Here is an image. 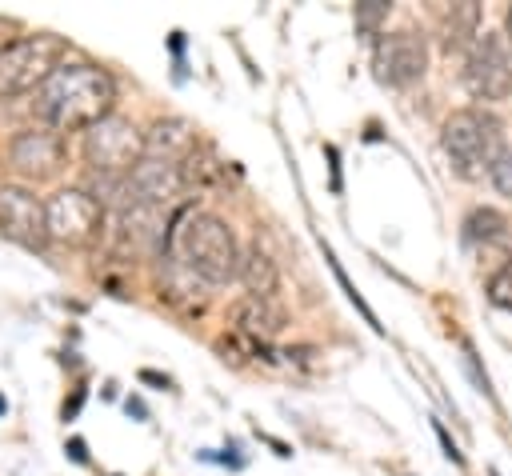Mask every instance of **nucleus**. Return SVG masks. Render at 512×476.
Here are the masks:
<instances>
[{"label":"nucleus","instance_id":"7","mask_svg":"<svg viewBox=\"0 0 512 476\" xmlns=\"http://www.w3.org/2000/svg\"><path fill=\"white\" fill-rule=\"evenodd\" d=\"M48 236L72 248H88L104 236V204L88 188H60L48 196Z\"/></svg>","mask_w":512,"mask_h":476},{"label":"nucleus","instance_id":"23","mask_svg":"<svg viewBox=\"0 0 512 476\" xmlns=\"http://www.w3.org/2000/svg\"><path fill=\"white\" fill-rule=\"evenodd\" d=\"M432 428H436V440H440V448H444V456H448L452 464H464V452H460V448L452 444V436L444 432V424H432Z\"/></svg>","mask_w":512,"mask_h":476},{"label":"nucleus","instance_id":"13","mask_svg":"<svg viewBox=\"0 0 512 476\" xmlns=\"http://www.w3.org/2000/svg\"><path fill=\"white\" fill-rule=\"evenodd\" d=\"M228 320H232V332L264 344V340H276L284 328H288V312L276 296H252L244 292L240 300L228 304Z\"/></svg>","mask_w":512,"mask_h":476},{"label":"nucleus","instance_id":"3","mask_svg":"<svg viewBox=\"0 0 512 476\" xmlns=\"http://www.w3.org/2000/svg\"><path fill=\"white\" fill-rule=\"evenodd\" d=\"M440 144L460 176H480L504 152V124H500V116H492L484 108H456L444 120Z\"/></svg>","mask_w":512,"mask_h":476},{"label":"nucleus","instance_id":"21","mask_svg":"<svg viewBox=\"0 0 512 476\" xmlns=\"http://www.w3.org/2000/svg\"><path fill=\"white\" fill-rule=\"evenodd\" d=\"M488 180H492V188H496L500 196L512 200V148H504V152L496 156V164L488 168Z\"/></svg>","mask_w":512,"mask_h":476},{"label":"nucleus","instance_id":"11","mask_svg":"<svg viewBox=\"0 0 512 476\" xmlns=\"http://www.w3.org/2000/svg\"><path fill=\"white\" fill-rule=\"evenodd\" d=\"M112 244L124 256H152V252L168 248L164 208H144V204L120 208L116 212V228H112Z\"/></svg>","mask_w":512,"mask_h":476},{"label":"nucleus","instance_id":"18","mask_svg":"<svg viewBox=\"0 0 512 476\" xmlns=\"http://www.w3.org/2000/svg\"><path fill=\"white\" fill-rule=\"evenodd\" d=\"M180 176H184V188H216V184H224V164L212 160L208 152H192L180 164Z\"/></svg>","mask_w":512,"mask_h":476},{"label":"nucleus","instance_id":"14","mask_svg":"<svg viewBox=\"0 0 512 476\" xmlns=\"http://www.w3.org/2000/svg\"><path fill=\"white\" fill-rule=\"evenodd\" d=\"M192 152H196V128L180 116H164L144 132V156L184 164Z\"/></svg>","mask_w":512,"mask_h":476},{"label":"nucleus","instance_id":"26","mask_svg":"<svg viewBox=\"0 0 512 476\" xmlns=\"http://www.w3.org/2000/svg\"><path fill=\"white\" fill-rule=\"evenodd\" d=\"M504 36H508V44H512V8L504 12Z\"/></svg>","mask_w":512,"mask_h":476},{"label":"nucleus","instance_id":"9","mask_svg":"<svg viewBox=\"0 0 512 476\" xmlns=\"http://www.w3.org/2000/svg\"><path fill=\"white\" fill-rule=\"evenodd\" d=\"M0 236H8L20 248H48V200H40L36 192L20 188V184H4L0 188Z\"/></svg>","mask_w":512,"mask_h":476},{"label":"nucleus","instance_id":"17","mask_svg":"<svg viewBox=\"0 0 512 476\" xmlns=\"http://www.w3.org/2000/svg\"><path fill=\"white\" fill-rule=\"evenodd\" d=\"M508 236H512L508 216L496 212V208H472V212L464 216V240H468V244L492 248V244H504Z\"/></svg>","mask_w":512,"mask_h":476},{"label":"nucleus","instance_id":"6","mask_svg":"<svg viewBox=\"0 0 512 476\" xmlns=\"http://www.w3.org/2000/svg\"><path fill=\"white\" fill-rule=\"evenodd\" d=\"M460 80L472 100L500 104L512 92V44L504 32H480V40L464 52Z\"/></svg>","mask_w":512,"mask_h":476},{"label":"nucleus","instance_id":"15","mask_svg":"<svg viewBox=\"0 0 512 476\" xmlns=\"http://www.w3.org/2000/svg\"><path fill=\"white\" fill-rule=\"evenodd\" d=\"M480 40V4H448L440 8V48L468 52Z\"/></svg>","mask_w":512,"mask_h":476},{"label":"nucleus","instance_id":"27","mask_svg":"<svg viewBox=\"0 0 512 476\" xmlns=\"http://www.w3.org/2000/svg\"><path fill=\"white\" fill-rule=\"evenodd\" d=\"M488 476H500V472H496V468H492V472H488Z\"/></svg>","mask_w":512,"mask_h":476},{"label":"nucleus","instance_id":"25","mask_svg":"<svg viewBox=\"0 0 512 476\" xmlns=\"http://www.w3.org/2000/svg\"><path fill=\"white\" fill-rule=\"evenodd\" d=\"M68 452H72V460H88V452H84V440H72V444H68Z\"/></svg>","mask_w":512,"mask_h":476},{"label":"nucleus","instance_id":"2","mask_svg":"<svg viewBox=\"0 0 512 476\" xmlns=\"http://www.w3.org/2000/svg\"><path fill=\"white\" fill-rule=\"evenodd\" d=\"M176 252H180V264L220 288V284H232L240 280V260H244V248L232 232L228 220L212 216V212H180V228H176Z\"/></svg>","mask_w":512,"mask_h":476},{"label":"nucleus","instance_id":"20","mask_svg":"<svg viewBox=\"0 0 512 476\" xmlns=\"http://www.w3.org/2000/svg\"><path fill=\"white\" fill-rule=\"evenodd\" d=\"M488 304H496V308H504V312H512V264H504V268H496L492 276H488Z\"/></svg>","mask_w":512,"mask_h":476},{"label":"nucleus","instance_id":"10","mask_svg":"<svg viewBox=\"0 0 512 476\" xmlns=\"http://www.w3.org/2000/svg\"><path fill=\"white\" fill-rule=\"evenodd\" d=\"M8 168L28 184L52 180L64 168V140L52 128H24L8 144Z\"/></svg>","mask_w":512,"mask_h":476},{"label":"nucleus","instance_id":"28","mask_svg":"<svg viewBox=\"0 0 512 476\" xmlns=\"http://www.w3.org/2000/svg\"><path fill=\"white\" fill-rule=\"evenodd\" d=\"M0 412H4V400H0Z\"/></svg>","mask_w":512,"mask_h":476},{"label":"nucleus","instance_id":"4","mask_svg":"<svg viewBox=\"0 0 512 476\" xmlns=\"http://www.w3.org/2000/svg\"><path fill=\"white\" fill-rule=\"evenodd\" d=\"M60 56H64V40L52 32L0 44V96L40 92V84L64 64Z\"/></svg>","mask_w":512,"mask_h":476},{"label":"nucleus","instance_id":"5","mask_svg":"<svg viewBox=\"0 0 512 476\" xmlns=\"http://www.w3.org/2000/svg\"><path fill=\"white\" fill-rule=\"evenodd\" d=\"M80 152L96 176H128L144 160V132L128 116L112 112L80 136Z\"/></svg>","mask_w":512,"mask_h":476},{"label":"nucleus","instance_id":"19","mask_svg":"<svg viewBox=\"0 0 512 476\" xmlns=\"http://www.w3.org/2000/svg\"><path fill=\"white\" fill-rule=\"evenodd\" d=\"M388 12H392V4L388 0H364V4H356V32L360 36H376L380 32V24L388 20Z\"/></svg>","mask_w":512,"mask_h":476},{"label":"nucleus","instance_id":"24","mask_svg":"<svg viewBox=\"0 0 512 476\" xmlns=\"http://www.w3.org/2000/svg\"><path fill=\"white\" fill-rule=\"evenodd\" d=\"M140 380H144V384H160V388H168V384H172L168 376H160V372H152V368H144V372H140Z\"/></svg>","mask_w":512,"mask_h":476},{"label":"nucleus","instance_id":"1","mask_svg":"<svg viewBox=\"0 0 512 476\" xmlns=\"http://www.w3.org/2000/svg\"><path fill=\"white\" fill-rule=\"evenodd\" d=\"M116 80L108 68L92 60H64L36 92V120L52 132H88L104 116H112Z\"/></svg>","mask_w":512,"mask_h":476},{"label":"nucleus","instance_id":"12","mask_svg":"<svg viewBox=\"0 0 512 476\" xmlns=\"http://www.w3.org/2000/svg\"><path fill=\"white\" fill-rule=\"evenodd\" d=\"M180 188H184V176H180V164H172V160L144 156V160L128 172V204L168 208Z\"/></svg>","mask_w":512,"mask_h":476},{"label":"nucleus","instance_id":"22","mask_svg":"<svg viewBox=\"0 0 512 476\" xmlns=\"http://www.w3.org/2000/svg\"><path fill=\"white\" fill-rule=\"evenodd\" d=\"M464 364H468V372H472V380L480 384V392L484 396H492V384H488V372H480V364H476V352H472V344L464 340Z\"/></svg>","mask_w":512,"mask_h":476},{"label":"nucleus","instance_id":"16","mask_svg":"<svg viewBox=\"0 0 512 476\" xmlns=\"http://www.w3.org/2000/svg\"><path fill=\"white\" fill-rule=\"evenodd\" d=\"M240 284H244L252 296H276V288H280V268H276V260H272L268 248H260V244L244 248Z\"/></svg>","mask_w":512,"mask_h":476},{"label":"nucleus","instance_id":"8","mask_svg":"<svg viewBox=\"0 0 512 476\" xmlns=\"http://www.w3.org/2000/svg\"><path fill=\"white\" fill-rule=\"evenodd\" d=\"M372 68L376 80L388 88H408L428 72V40L416 28H396L384 32L372 44Z\"/></svg>","mask_w":512,"mask_h":476}]
</instances>
